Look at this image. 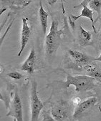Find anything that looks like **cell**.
<instances>
[{"label": "cell", "mask_w": 101, "mask_h": 121, "mask_svg": "<svg viewBox=\"0 0 101 121\" xmlns=\"http://www.w3.org/2000/svg\"><path fill=\"white\" fill-rule=\"evenodd\" d=\"M96 80L88 75L72 76L70 74H67V79L63 82V88L67 90L70 85H73L75 87L77 92H87L96 87Z\"/></svg>", "instance_id": "obj_1"}, {"label": "cell", "mask_w": 101, "mask_h": 121, "mask_svg": "<svg viewBox=\"0 0 101 121\" xmlns=\"http://www.w3.org/2000/svg\"><path fill=\"white\" fill-rule=\"evenodd\" d=\"M62 35V31L58 30L57 21L53 19L49 32L45 36V48L48 55H53L57 52L60 44Z\"/></svg>", "instance_id": "obj_2"}, {"label": "cell", "mask_w": 101, "mask_h": 121, "mask_svg": "<svg viewBox=\"0 0 101 121\" xmlns=\"http://www.w3.org/2000/svg\"><path fill=\"white\" fill-rule=\"evenodd\" d=\"M30 103H31V120L33 121L39 119L40 113L44 108V103L40 100L38 92H37V83L35 80L32 82V88L30 93Z\"/></svg>", "instance_id": "obj_3"}, {"label": "cell", "mask_w": 101, "mask_h": 121, "mask_svg": "<svg viewBox=\"0 0 101 121\" xmlns=\"http://www.w3.org/2000/svg\"><path fill=\"white\" fill-rule=\"evenodd\" d=\"M70 108V105L67 102H61L52 107L50 114L55 120H70L71 117Z\"/></svg>", "instance_id": "obj_4"}, {"label": "cell", "mask_w": 101, "mask_h": 121, "mask_svg": "<svg viewBox=\"0 0 101 121\" xmlns=\"http://www.w3.org/2000/svg\"><path fill=\"white\" fill-rule=\"evenodd\" d=\"M67 52L72 64L78 69H83L87 65L95 62L92 57L79 51L69 50Z\"/></svg>", "instance_id": "obj_5"}, {"label": "cell", "mask_w": 101, "mask_h": 121, "mask_svg": "<svg viewBox=\"0 0 101 121\" xmlns=\"http://www.w3.org/2000/svg\"><path fill=\"white\" fill-rule=\"evenodd\" d=\"M7 115L13 117L17 121L23 120L22 100L17 92H15L12 97L9 105V111Z\"/></svg>", "instance_id": "obj_6"}, {"label": "cell", "mask_w": 101, "mask_h": 121, "mask_svg": "<svg viewBox=\"0 0 101 121\" xmlns=\"http://www.w3.org/2000/svg\"><path fill=\"white\" fill-rule=\"evenodd\" d=\"M97 99L95 97L87 99L83 102H81L79 105L76 106L72 115V117L74 120H79L81 118L84 113L86 112L89 109H90L92 106H94L97 103Z\"/></svg>", "instance_id": "obj_7"}, {"label": "cell", "mask_w": 101, "mask_h": 121, "mask_svg": "<svg viewBox=\"0 0 101 121\" xmlns=\"http://www.w3.org/2000/svg\"><path fill=\"white\" fill-rule=\"evenodd\" d=\"M22 32H21V48L19 51L18 56H20L24 50V48L26 47L29 39L30 38L32 30L28 25V19L23 17L22 18Z\"/></svg>", "instance_id": "obj_8"}, {"label": "cell", "mask_w": 101, "mask_h": 121, "mask_svg": "<svg viewBox=\"0 0 101 121\" xmlns=\"http://www.w3.org/2000/svg\"><path fill=\"white\" fill-rule=\"evenodd\" d=\"M37 65V55L34 48L31 50L30 55L27 60L21 66V69L27 72L29 74H32Z\"/></svg>", "instance_id": "obj_9"}, {"label": "cell", "mask_w": 101, "mask_h": 121, "mask_svg": "<svg viewBox=\"0 0 101 121\" xmlns=\"http://www.w3.org/2000/svg\"><path fill=\"white\" fill-rule=\"evenodd\" d=\"M78 43L83 47L91 45L92 44V34L86 31L81 25H80L78 31Z\"/></svg>", "instance_id": "obj_10"}, {"label": "cell", "mask_w": 101, "mask_h": 121, "mask_svg": "<svg viewBox=\"0 0 101 121\" xmlns=\"http://www.w3.org/2000/svg\"><path fill=\"white\" fill-rule=\"evenodd\" d=\"M86 75L94 78L97 82H101V68L96 64L92 62L83 68Z\"/></svg>", "instance_id": "obj_11"}, {"label": "cell", "mask_w": 101, "mask_h": 121, "mask_svg": "<svg viewBox=\"0 0 101 121\" xmlns=\"http://www.w3.org/2000/svg\"><path fill=\"white\" fill-rule=\"evenodd\" d=\"M70 17L74 21L78 19L80 17H86V18L89 19L92 22V27L93 31L95 32H96V30H95V22H94V19H93V11L92 9H90L88 6H83V9H82L81 14L80 15H78V16L71 15Z\"/></svg>", "instance_id": "obj_12"}, {"label": "cell", "mask_w": 101, "mask_h": 121, "mask_svg": "<svg viewBox=\"0 0 101 121\" xmlns=\"http://www.w3.org/2000/svg\"><path fill=\"white\" fill-rule=\"evenodd\" d=\"M39 17L40 21V25L42 28V32L44 36H46L47 30V20H48V13L44 10L42 2H40V9H39Z\"/></svg>", "instance_id": "obj_13"}, {"label": "cell", "mask_w": 101, "mask_h": 121, "mask_svg": "<svg viewBox=\"0 0 101 121\" xmlns=\"http://www.w3.org/2000/svg\"><path fill=\"white\" fill-rule=\"evenodd\" d=\"M90 9L94 12H96L97 14V18L95 21V22L100 19L101 17V0H92L89 3Z\"/></svg>", "instance_id": "obj_14"}, {"label": "cell", "mask_w": 101, "mask_h": 121, "mask_svg": "<svg viewBox=\"0 0 101 121\" xmlns=\"http://www.w3.org/2000/svg\"><path fill=\"white\" fill-rule=\"evenodd\" d=\"M7 76L14 79V80H20L23 78V75L19 73L18 72H9V73L7 74Z\"/></svg>", "instance_id": "obj_15"}, {"label": "cell", "mask_w": 101, "mask_h": 121, "mask_svg": "<svg viewBox=\"0 0 101 121\" xmlns=\"http://www.w3.org/2000/svg\"><path fill=\"white\" fill-rule=\"evenodd\" d=\"M12 2V4H16L17 5H27V0H9Z\"/></svg>", "instance_id": "obj_16"}, {"label": "cell", "mask_w": 101, "mask_h": 121, "mask_svg": "<svg viewBox=\"0 0 101 121\" xmlns=\"http://www.w3.org/2000/svg\"><path fill=\"white\" fill-rule=\"evenodd\" d=\"M90 1H92V0H83L79 5L74 7V8H78V7H83V6H88Z\"/></svg>", "instance_id": "obj_17"}, {"label": "cell", "mask_w": 101, "mask_h": 121, "mask_svg": "<svg viewBox=\"0 0 101 121\" xmlns=\"http://www.w3.org/2000/svg\"><path fill=\"white\" fill-rule=\"evenodd\" d=\"M72 103L74 105L77 106L78 105H79L80 103H81V100L78 98V97H75V98H74L72 100Z\"/></svg>", "instance_id": "obj_18"}, {"label": "cell", "mask_w": 101, "mask_h": 121, "mask_svg": "<svg viewBox=\"0 0 101 121\" xmlns=\"http://www.w3.org/2000/svg\"><path fill=\"white\" fill-rule=\"evenodd\" d=\"M57 0H47V3L49 4V5L50 6H53L56 2H57Z\"/></svg>", "instance_id": "obj_19"}, {"label": "cell", "mask_w": 101, "mask_h": 121, "mask_svg": "<svg viewBox=\"0 0 101 121\" xmlns=\"http://www.w3.org/2000/svg\"><path fill=\"white\" fill-rule=\"evenodd\" d=\"M61 6H62V12H63V14H65V7H64L63 0H61Z\"/></svg>", "instance_id": "obj_20"}, {"label": "cell", "mask_w": 101, "mask_h": 121, "mask_svg": "<svg viewBox=\"0 0 101 121\" xmlns=\"http://www.w3.org/2000/svg\"><path fill=\"white\" fill-rule=\"evenodd\" d=\"M94 61H97V62H101V52H100V55L97 58H94Z\"/></svg>", "instance_id": "obj_21"}, {"label": "cell", "mask_w": 101, "mask_h": 121, "mask_svg": "<svg viewBox=\"0 0 101 121\" xmlns=\"http://www.w3.org/2000/svg\"><path fill=\"white\" fill-rule=\"evenodd\" d=\"M100 20H101V18H100Z\"/></svg>", "instance_id": "obj_22"}]
</instances>
